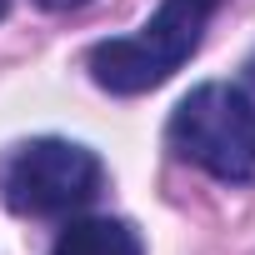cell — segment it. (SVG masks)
Wrapping results in <instances>:
<instances>
[{"label": "cell", "instance_id": "obj_1", "mask_svg": "<svg viewBox=\"0 0 255 255\" xmlns=\"http://www.w3.org/2000/svg\"><path fill=\"white\" fill-rule=\"evenodd\" d=\"M225 0H165L155 10V20H145L135 35L120 40H100L90 50V75L100 90L110 95H145L155 85H165L205 40L210 15Z\"/></svg>", "mask_w": 255, "mask_h": 255}, {"label": "cell", "instance_id": "obj_4", "mask_svg": "<svg viewBox=\"0 0 255 255\" xmlns=\"http://www.w3.org/2000/svg\"><path fill=\"white\" fill-rule=\"evenodd\" d=\"M50 255H145L140 235L125 225V220H110V215H85V220H70Z\"/></svg>", "mask_w": 255, "mask_h": 255}, {"label": "cell", "instance_id": "obj_7", "mask_svg": "<svg viewBox=\"0 0 255 255\" xmlns=\"http://www.w3.org/2000/svg\"><path fill=\"white\" fill-rule=\"evenodd\" d=\"M5 10H10V0H0V15H5Z\"/></svg>", "mask_w": 255, "mask_h": 255}, {"label": "cell", "instance_id": "obj_6", "mask_svg": "<svg viewBox=\"0 0 255 255\" xmlns=\"http://www.w3.org/2000/svg\"><path fill=\"white\" fill-rule=\"evenodd\" d=\"M245 95H250V100H255V55H250V60H245Z\"/></svg>", "mask_w": 255, "mask_h": 255}, {"label": "cell", "instance_id": "obj_2", "mask_svg": "<svg viewBox=\"0 0 255 255\" xmlns=\"http://www.w3.org/2000/svg\"><path fill=\"white\" fill-rule=\"evenodd\" d=\"M165 140L180 160L210 170L225 185H250L255 180V100L240 85H195L170 125Z\"/></svg>", "mask_w": 255, "mask_h": 255}, {"label": "cell", "instance_id": "obj_5", "mask_svg": "<svg viewBox=\"0 0 255 255\" xmlns=\"http://www.w3.org/2000/svg\"><path fill=\"white\" fill-rule=\"evenodd\" d=\"M35 5H40V10H80L85 0H35Z\"/></svg>", "mask_w": 255, "mask_h": 255}, {"label": "cell", "instance_id": "obj_3", "mask_svg": "<svg viewBox=\"0 0 255 255\" xmlns=\"http://www.w3.org/2000/svg\"><path fill=\"white\" fill-rule=\"evenodd\" d=\"M100 160L95 150L75 140H25L0 160V195L15 215H65L95 200L100 190Z\"/></svg>", "mask_w": 255, "mask_h": 255}]
</instances>
